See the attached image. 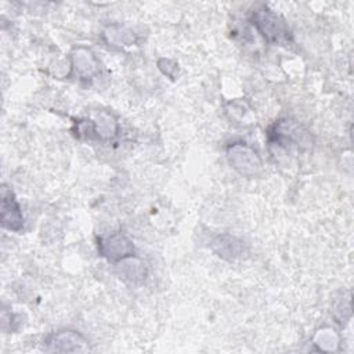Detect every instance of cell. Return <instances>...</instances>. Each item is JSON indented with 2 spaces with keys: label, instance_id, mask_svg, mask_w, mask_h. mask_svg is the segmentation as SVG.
<instances>
[{
  "label": "cell",
  "instance_id": "cell-4",
  "mask_svg": "<svg viewBox=\"0 0 354 354\" xmlns=\"http://www.w3.org/2000/svg\"><path fill=\"white\" fill-rule=\"evenodd\" d=\"M272 140L279 144L281 147H286L288 145H296L299 147V144H306L304 138H306V131L293 120H278L274 127H272Z\"/></svg>",
  "mask_w": 354,
  "mask_h": 354
},
{
  "label": "cell",
  "instance_id": "cell-5",
  "mask_svg": "<svg viewBox=\"0 0 354 354\" xmlns=\"http://www.w3.org/2000/svg\"><path fill=\"white\" fill-rule=\"evenodd\" d=\"M47 351H59V353H72V351H84L87 350V340L77 332L64 330L55 335H51L47 339Z\"/></svg>",
  "mask_w": 354,
  "mask_h": 354
},
{
  "label": "cell",
  "instance_id": "cell-2",
  "mask_svg": "<svg viewBox=\"0 0 354 354\" xmlns=\"http://www.w3.org/2000/svg\"><path fill=\"white\" fill-rule=\"evenodd\" d=\"M227 156L231 166L243 176H254L261 167V162L257 153L242 142L231 144L228 147Z\"/></svg>",
  "mask_w": 354,
  "mask_h": 354
},
{
  "label": "cell",
  "instance_id": "cell-1",
  "mask_svg": "<svg viewBox=\"0 0 354 354\" xmlns=\"http://www.w3.org/2000/svg\"><path fill=\"white\" fill-rule=\"evenodd\" d=\"M253 24L263 37L270 43L286 44L290 33L283 19L267 7H261L253 12Z\"/></svg>",
  "mask_w": 354,
  "mask_h": 354
},
{
  "label": "cell",
  "instance_id": "cell-6",
  "mask_svg": "<svg viewBox=\"0 0 354 354\" xmlns=\"http://www.w3.org/2000/svg\"><path fill=\"white\" fill-rule=\"evenodd\" d=\"M1 224L11 231H19L24 225L21 207L14 198V194L3 187L1 189Z\"/></svg>",
  "mask_w": 354,
  "mask_h": 354
},
{
  "label": "cell",
  "instance_id": "cell-3",
  "mask_svg": "<svg viewBox=\"0 0 354 354\" xmlns=\"http://www.w3.org/2000/svg\"><path fill=\"white\" fill-rule=\"evenodd\" d=\"M98 250L101 256L106 257L109 261H119L131 256L134 248L126 235L122 232H115L112 235L100 238Z\"/></svg>",
  "mask_w": 354,
  "mask_h": 354
},
{
  "label": "cell",
  "instance_id": "cell-7",
  "mask_svg": "<svg viewBox=\"0 0 354 354\" xmlns=\"http://www.w3.org/2000/svg\"><path fill=\"white\" fill-rule=\"evenodd\" d=\"M212 249L220 257L234 260L243 254V242L231 235H220L212 242Z\"/></svg>",
  "mask_w": 354,
  "mask_h": 354
}]
</instances>
